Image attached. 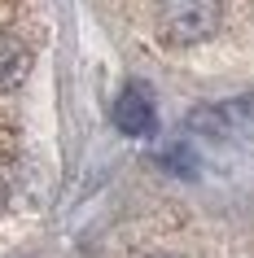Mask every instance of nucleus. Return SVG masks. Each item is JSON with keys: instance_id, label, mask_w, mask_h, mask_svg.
<instances>
[{"instance_id": "1", "label": "nucleus", "mask_w": 254, "mask_h": 258, "mask_svg": "<svg viewBox=\"0 0 254 258\" xmlns=\"http://www.w3.org/2000/svg\"><path fill=\"white\" fill-rule=\"evenodd\" d=\"M219 0H162L158 9V31L167 44H201L219 31Z\"/></svg>"}, {"instance_id": "2", "label": "nucleus", "mask_w": 254, "mask_h": 258, "mask_svg": "<svg viewBox=\"0 0 254 258\" xmlns=\"http://www.w3.org/2000/svg\"><path fill=\"white\" fill-rule=\"evenodd\" d=\"M188 132H197L206 140H250L254 136V92L232 96V101H215V105H197L188 114Z\"/></svg>"}, {"instance_id": "3", "label": "nucleus", "mask_w": 254, "mask_h": 258, "mask_svg": "<svg viewBox=\"0 0 254 258\" xmlns=\"http://www.w3.org/2000/svg\"><path fill=\"white\" fill-rule=\"evenodd\" d=\"M114 127L123 136H149L154 132V101H149V92L140 83L119 92V101H114Z\"/></svg>"}, {"instance_id": "4", "label": "nucleus", "mask_w": 254, "mask_h": 258, "mask_svg": "<svg viewBox=\"0 0 254 258\" xmlns=\"http://www.w3.org/2000/svg\"><path fill=\"white\" fill-rule=\"evenodd\" d=\"M31 75V48L18 35H0V92H14Z\"/></svg>"}, {"instance_id": "5", "label": "nucleus", "mask_w": 254, "mask_h": 258, "mask_svg": "<svg viewBox=\"0 0 254 258\" xmlns=\"http://www.w3.org/2000/svg\"><path fill=\"white\" fill-rule=\"evenodd\" d=\"M149 258H180V254H149Z\"/></svg>"}, {"instance_id": "6", "label": "nucleus", "mask_w": 254, "mask_h": 258, "mask_svg": "<svg viewBox=\"0 0 254 258\" xmlns=\"http://www.w3.org/2000/svg\"><path fill=\"white\" fill-rule=\"evenodd\" d=\"M0 210H5V184H0Z\"/></svg>"}]
</instances>
